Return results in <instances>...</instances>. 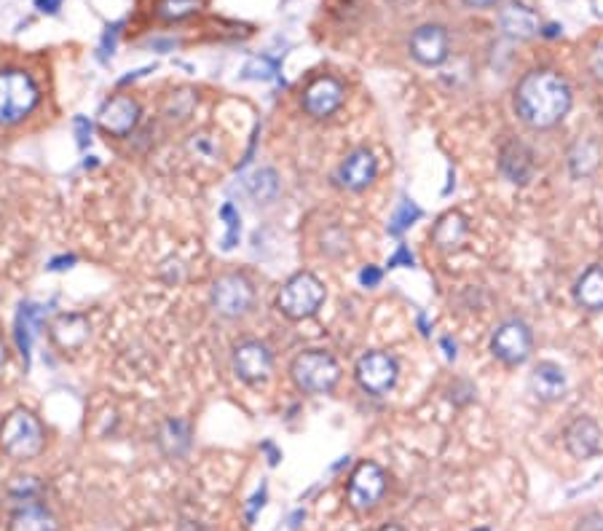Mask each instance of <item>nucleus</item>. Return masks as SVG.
<instances>
[{
	"label": "nucleus",
	"mask_w": 603,
	"mask_h": 531,
	"mask_svg": "<svg viewBox=\"0 0 603 531\" xmlns=\"http://www.w3.org/2000/svg\"><path fill=\"white\" fill-rule=\"evenodd\" d=\"M499 169H502V175L515 183V186H523L531 180L534 175V156L528 151L526 145L518 143V140H512L502 148V156H499Z\"/></svg>",
	"instance_id": "19"
},
{
	"label": "nucleus",
	"mask_w": 603,
	"mask_h": 531,
	"mask_svg": "<svg viewBox=\"0 0 603 531\" xmlns=\"http://www.w3.org/2000/svg\"><path fill=\"white\" fill-rule=\"evenodd\" d=\"M137 121H140V105L129 94L110 97L100 108V113H97V124H100L102 132H108L113 137L132 135Z\"/></svg>",
	"instance_id": "10"
},
{
	"label": "nucleus",
	"mask_w": 603,
	"mask_h": 531,
	"mask_svg": "<svg viewBox=\"0 0 603 531\" xmlns=\"http://www.w3.org/2000/svg\"><path fill=\"white\" fill-rule=\"evenodd\" d=\"M419 215H421L419 207H413L411 202H405L400 210H397V215H394L392 226H389V234H402L405 228L413 226V220L419 218Z\"/></svg>",
	"instance_id": "31"
},
{
	"label": "nucleus",
	"mask_w": 603,
	"mask_h": 531,
	"mask_svg": "<svg viewBox=\"0 0 603 531\" xmlns=\"http://www.w3.org/2000/svg\"><path fill=\"white\" fill-rule=\"evenodd\" d=\"M378 531H405L402 526H394V523H389V526H384V529H378Z\"/></svg>",
	"instance_id": "40"
},
{
	"label": "nucleus",
	"mask_w": 603,
	"mask_h": 531,
	"mask_svg": "<svg viewBox=\"0 0 603 531\" xmlns=\"http://www.w3.org/2000/svg\"><path fill=\"white\" fill-rule=\"evenodd\" d=\"M341 102H344V86H341V81H335L330 76L311 81L309 89L303 92V110L311 118L333 116L335 110L341 108Z\"/></svg>",
	"instance_id": "13"
},
{
	"label": "nucleus",
	"mask_w": 603,
	"mask_h": 531,
	"mask_svg": "<svg viewBox=\"0 0 603 531\" xmlns=\"http://www.w3.org/2000/svg\"><path fill=\"white\" fill-rule=\"evenodd\" d=\"M263 499H266V491H260V494H255V497H252L250 521H252V518H255V510H258V507H263Z\"/></svg>",
	"instance_id": "37"
},
{
	"label": "nucleus",
	"mask_w": 603,
	"mask_h": 531,
	"mask_svg": "<svg viewBox=\"0 0 603 531\" xmlns=\"http://www.w3.org/2000/svg\"><path fill=\"white\" fill-rule=\"evenodd\" d=\"M6 363H9V349H6V344L0 341V376H3V371H6Z\"/></svg>",
	"instance_id": "38"
},
{
	"label": "nucleus",
	"mask_w": 603,
	"mask_h": 531,
	"mask_svg": "<svg viewBox=\"0 0 603 531\" xmlns=\"http://www.w3.org/2000/svg\"><path fill=\"white\" fill-rule=\"evenodd\" d=\"M43 446H46V432H43L41 419L33 411L14 408L0 424V448L11 459L30 462V459L41 454Z\"/></svg>",
	"instance_id": "2"
},
{
	"label": "nucleus",
	"mask_w": 603,
	"mask_h": 531,
	"mask_svg": "<svg viewBox=\"0 0 603 531\" xmlns=\"http://www.w3.org/2000/svg\"><path fill=\"white\" fill-rule=\"evenodd\" d=\"M411 54L421 65H440L448 57V35L440 25H424L411 35Z\"/></svg>",
	"instance_id": "15"
},
{
	"label": "nucleus",
	"mask_w": 603,
	"mask_h": 531,
	"mask_svg": "<svg viewBox=\"0 0 603 531\" xmlns=\"http://www.w3.org/2000/svg\"><path fill=\"white\" fill-rule=\"evenodd\" d=\"M569 108V84L553 70H534L515 89V113L531 129H550L561 124Z\"/></svg>",
	"instance_id": "1"
},
{
	"label": "nucleus",
	"mask_w": 603,
	"mask_h": 531,
	"mask_svg": "<svg viewBox=\"0 0 603 531\" xmlns=\"http://www.w3.org/2000/svg\"><path fill=\"white\" fill-rule=\"evenodd\" d=\"M250 188H252V196H255L258 202L268 204L271 199H274V196L279 194L277 172H274V169H258V172L252 175Z\"/></svg>",
	"instance_id": "27"
},
{
	"label": "nucleus",
	"mask_w": 603,
	"mask_h": 531,
	"mask_svg": "<svg viewBox=\"0 0 603 531\" xmlns=\"http://www.w3.org/2000/svg\"><path fill=\"white\" fill-rule=\"evenodd\" d=\"M51 338L62 352L81 349L89 338V320L84 314H59L51 322Z\"/></svg>",
	"instance_id": "18"
},
{
	"label": "nucleus",
	"mask_w": 603,
	"mask_h": 531,
	"mask_svg": "<svg viewBox=\"0 0 603 531\" xmlns=\"http://www.w3.org/2000/svg\"><path fill=\"white\" fill-rule=\"evenodd\" d=\"M188 151H191L196 159L215 161L220 156L218 140L210 135H204V132H199V135H191V140H188Z\"/></svg>",
	"instance_id": "29"
},
{
	"label": "nucleus",
	"mask_w": 603,
	"mask_h": 531,
	"mask_svg": "<svg viewBox=\"0 0 603 531\" xmlns=\"http://www.w3.org/2000/svg\"><path fill=\"white\" fill-rule=\"evenodd\" d=\"M467 6H475V9H486V6H494L496 0H464Z\"/></svg>",
	"instance_id": "39"
},
{
	"label": "nucleus",
	"mask_w": 603,
	"mask_h": 531,
	"mask_svg": "<svg viewBox=\"0 0 603 531\" xmlns=\"http://www.w3.org/2000/svg\"><path fill=\"white\" fill-rule=\"evenodd\" d=\"M360 282H362V285H365V287H376L378 282H381V271H378L376 266H368V269H362Z\"/></svg>",
	"instance_id": "34"
},
{
	"label": "nucleus",
	"mask_w": 603,
	"mask_h": 531,
	"mask_svg": "<svg viewBox=\"0 0 603 531\" xmlns=\"http://www.w3.org/2000/svg\"><path fill=\"white\" fill-rule=\"evenodd\" d=\"M159 446L169 459H180V456L188 454V448H191V427H188V422L167 419L159 430Z\"/></svg>",
	"instance_id": "22"
},
{
	"label": "nucleus",
	"mask_w": 603,
	"mask_h": 531,
	"mask_svg": "<svg viewBox=\"0 0 603 531\" xmlns=\"http://www.w3.org/2000/svg\"><path fill=\"white\" fill-rule=\"evenodd\" d=\"M274 62H268L266 57L263 59H255V62H252V65H247V70H244V76L247 78H263V81H266V78H271L274 76Z\"/></svg>",
	"instance_id": "32"
},
{
	"label": "nucleus",
	"mask_w": 603,
	"mask_h": 531,
	"mask_svg": "<svg viewBox=\"0 0 603 531\" xmlns=\"http://www.w3.org/2000/svg\"><path fill=\"white\" fill-rule=\"evenodd\" d=\"M9 531H59L57 518L38 502L22 505L17 513L11 515Z\"/></svg>",
	"instance_id": "21"
},
{
	"label": "nucleus",
	"mask_w": 603,
	"mask_h": 531,
	"mask_svg": "<svg viewBox=\"0 0 603 531\" xmlns=\"http://www.w3.org/2000/svg\"><path fill=\"white\" fill-rule=\"evenodd\" d=\"M41 100L30 73L17 68L0 70V127H14L27 118Z\"/></svg>",
	"instance_id": "3"
},
{
	"label": "nucleus",
	"mask_w": 603,
	"mask_h": 531,
	"mask_svg": "<svg viewBox=\"0 0 603 531\" xmlns=\"http://www.w3.org/2000/svg\"><path fill=\"white\" fill-rule=\"evenodd\" d=\"M290 376L295 387L306 395H325V392H333L335 384L341 381V365L335 363L333 354L309 349L295 357L290 365Z\"/></svg>",
	"instance_id": "4"
},
{
	"label": "nucleus",
	"mask_w": 603,
	"mask_h": 531,
	"mask_svg": "<svg viewBox=\"0 0 603 531\" xmlns=\"http://www.w3.org/2000/svg\"><path fill=\"white\" fill-rule=\"evenodd\" d=\"M499 25H502L504 35H510L515 41H528V38H534L542 30L539 14L531 6H526V3L504 6L502 14H499Z\"/></svg>",
	"instance_id": "17"
},
{
	"label": "nucleus",
	"mask_w": 603,
	"mask_h": 531,
	"mask_svg": "<svg viewBox=\"0 0 603 531\" xmlns=\"http://www.w3.org/2000/svg\"><path fill=\"white\" fill-rule=\"evenodd\" d=\"M531 349H534V336H531L526 322L510 320L502 322V325L494 330L491 352H494V357H499L504 365H523L528 357H531Z\"/></svg>",
	"instance_id": "9"
},
{
	"label": "nucleus",
	"mask_w": 603,
	"mask_h": 531,
	"mask_svg": "<svg viewBox=\"0 0 603 531\" xmlns=\"http://www.w3.org/2000/svg\"><path fill=\"white\" fill-rule=\"evenodd\" d=\"M566 387H569V381H566V371H563L561 365L545 363L534 365V371L528 376V389H531V395L536 400H542V403H555V400H561L566 395Z\"/></svg>",
	"instance_id": "14"
},
{
	"label": "nucleus",
	"mask_w": 603,
	"mask_h": 531,
	"mask_svg": "<svg viewBox=\"0 0 603 531\" xmlns=\"http://www.w3.org/2000/svg\"><path fill=\"white\" fill-rule=\"evenodd\" d=\"M35 328H38V306L22 304L17 314V344L19 352L25 357V363L30 360V349H33Z\"/></svg>",
	"instance_id": "25"
},
{
	"label": "nucleus",
	"mask_w": 603,
	"mask_h": 531,
	"mask_svg": "<svg viewBox=\"0 0 603 531\" xmlns=\"http://www.w3.org/2000/svg\"><path fill=\"white\" fill-rule=\"evenodd\" d=\"M386 491V472L378 467L376 462H362L349 478V489H346V499L349 507L357 513H368L381 502Z\"/></svg>",
	"instance_id": "7"
},
{
	"label": "nucleus",
	"mask_w": 603,
	"mask_h": 531,
	"mask_svg": "<svg viewBox=\"0 0 603 531\" xmlns=\"http://www.w3.org/2000/svg\"><path fill=\"white\" fill-rule=\"evenodd\" d=\"M220 215H223V220H226V226H228V234H226V242H223V250H231V247L239 242V212L234 210V204H223Z\"/></svg>",
	"instance_id": "30"
},
{
	"label": "nucleus",
	"mask_w": 603,
	"mask_h": 531,
	"mask_svg": "<svg viewBox=\"0 0 603 531\" xmlns=\"http://www.w3.org/2000/svg\"><path fill=\"white\" fill-rule=\"evenodd\" d=\"M569 164L574 177L593 175L595 169H598V164H601V148H598V143L590 140V137H587V140H579V143L574 145V151H571Z\"/></svg>",
	"instance_id": "24"
},
{
	"label": "nucleus",
	"mask_w": 603,
	"mask_h": 531,
	"mask_svg": "<svg viewBox=\"0 0 603 531\" xmlns=\"http://www.w3.org/2000/svg\"><path fill=\"white\" fill-rule=\"evenodd\" d=\"M566 448L574 459H590L601 451V430L590 416H577L574 422L566 427Z\"/></svg>",
	"instance_id": "16"
},
{
	"label": "nucleus",
	"mask_w": 603,
	"mask_h": 531,
	"mask_svg": "<svg viewBox=\"0 0 603 531\" xmlns=\"http://www.w3.org/2000/svg\"><path fill=\"white\" fill-rule=\"evenodd\" d=\"M590 70L598 81H603V38H598L593 51H590Z\"/></svg>",
	"instance_id": "33"
},
{
	"label": "nucleus",
	"mask_w": 603,
	"mask_h": 531,
	"mask_svg": "<svg viewBox=\"0 0 603 531\" xmlns=\"http://www.w3.org/2000/svg\"><path fill=\"white\" fill-rule=\"evenodd\" d=\"M464 236H467V220L459 212H448L432 228V239L440 250H456L464 242Z\"/></svg>",
	"instance_id": "23"
},
{
	"label": "nucleus",
	"mask_w": 603,
	"mask_h": 531,
	"mask_svg": "<svg viewBox=\"0 0 603 531\" xmlns=\"http://www.w3.org/2000/svg\"><path fill=\"white\" fill-rule=\"evenodd\" d=\"M76 132H78V145L89 143V135H92V127H89V121H86V118H81V116L76 118Z\"/></svg>",
	"instance_id": "35"
},
{
	"label": "nucleus",
	"mask_w": 603,
	"mask_h": 531,
	"mask_svg": "<svg viewBox=\"0 0 603 531\" xmlns=\"http://www.w3.org/2000/svg\"><path fill=\"white\" fill-rule=\"evenodd\" d=\"M35 6H38V11H43V14H57L62 0H35Z\"/></svg>",
	"instance_id": "36"
},
{
	"label": "nucleus",
	"mask_w": 603,
	"mask_h": 531,
	"mask_svg": "<svg viewBox=\"0 0 603 531\" xmlns=\"http://www.w3.org/2000/svg\"><path fill=\"white\" fill-rule=\"evenodd\" d=\"M255 304V290L250 279L244 274H223L212 285V306L220 317L226 320H239L244 314H250Z\"/></svg>",
	"instance_id": "6"
},
{
	"label": "nucleus",
	"mask_w": 603,
	"mask_h": 531,
	"mask_svg": "<svg viewBox=\"0 0 603 531\" xmlns=\"http://www.w3.org/2000/svg\"><path fill=\"white\" fill-rule=\"evenodd\" d=\"M378 175V161L368 148H357L344 159V164L338 167V186L346 191H365V188L376 180Z\"/></svg>",
	"instance_id": "12"
},
{
	"label": "nucleus",
	"mask_w": 603,
	"mask_h": 531,
	"mask_svg": "<svg viewBox=\"0 0 603 531\" xmlns=\"http://www.w3.org/2000/svg\"><path fill=\"white\" fill-rule=\"evenodd\" d=\"M41 491H43L41 481L33 478V475H17L9 486L11 497L19 499V502H25V505H30V502H35V499L41 497Z\"/></svg>",
	"instance_id": "28"
},
{
	"label": "nucleus",
	"mask_w": 603,
	"mask_h": 531,
	"mask_svg": "<svg viewBox=\"0 0 603 531\" xmlns=\"http://www.w3.org/2000/svg\"><path fill=\"white\" fill-rule=\"evenodd\" d=\"M574 301L587 312H603V266H590L577 279Z\"/></svg>",
	"instance_id": "20"
},
{
	"label": "nucleus",
	"mask_w": 603,
	"mask_h": 531,
	"mask_svg": "<svg viewBox=\"0 0 603 531\" xmlns=\"http://www.w3.org/2000/svg\"><path fill=\"white\" fill-rule=\"evenodd\" d=\"M325 301V285L309 271H298L287 279L277 295V309L287 320H306Z\"/></svg>",
	"instance_id": "5"
},
{
	"label": "nucleus",
	"mask_w": 603,
	"mask_h": 531,
	"mask_svg": "<svg viewBox=\"0 0 603 531\" xmlns=\"http://www.w3.org/2000/svg\"><path fill=\"white\" fill-rule=\"evenodd\" d=\"M204 6V0H159V14L161 22H180V19L191 17Z\"/></svg>",
	"instance_id": "26"
},
{
	"label": "nucleus",
	"mask_w": 603,
	"mask_h": 531,
	"mask_svg": "<svg viewBox=\"0 0 603 531\" xmlns=\"http://www.w3.org/2000/svg\"><path fill=\"white\" fill-rule=\"evenodd\" d=\"M274 357L268 352L266 344L260 341H244L234 349V371L236 376L247 384H260L271 376Z\"/></svg>",
	"instance_id": "11"
},
{
	"label": "nucleus",
	"mask_w": 603,
	"mask_h": 531,
	"mask_svg": "<svg viewBox=\"0 0 603 531\" xmlns=\"http://www.w3.org/2000/svg\"><path fill=\"white\" fill-rule=\"evenodd\" d=\"M354 376L360 381V387L370 395H386L397 384L400 365L389 352H368L357 360Z\"/></svg>",
	"instance_id": "8"
}]
</instances>
